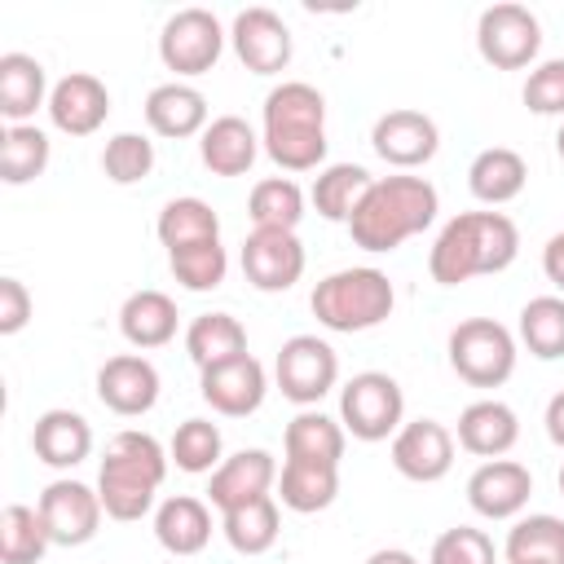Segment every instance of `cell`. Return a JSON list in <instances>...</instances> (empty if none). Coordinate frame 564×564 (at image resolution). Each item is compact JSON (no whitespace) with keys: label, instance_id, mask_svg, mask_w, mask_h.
<instances>
[{"label":"cell","instance_id":"50","mask_svg":"<svg viewBox=\"0 0 564 564\" xmlns=\"http://www.w3.org/2000/svg\"><path fill=\"white\" fill-rule=\"evenodd\" d=\"M507 564H555V560H507Z\"/></svg>","mask_w":564,"mask_h":564},{"label":"cell","instance_id":"44","mask_svg":"<svg viewBox=\"0 0 564 564\" xmlns=\"http://www.w3.org/2000/svg\"><path fill=\"white\" fill-rule=\"evenodd\" d=\"M524 106L538 115H564V57H546L529 70Z\"/></svg>","mask_w":564,"mask_h":564},{"label":"cell","instance_id":"6","mask_svg":"<svg viewBox=\"0 0 564 564\" xmlns=\"http://www.w3.org/2000/svg\"><path fill=\"white\" fill-rule=\"evenodd\" d=\"M449 366L471 388H498L516 370V339L494 317H467L449 330Z\"/></svg>","mask_w":564,"mask_h":564},{"label":"cell","instance_id":"8","mask_svg":"<svg viewBox=\"0 0 564 564\" xmlns=\"http://www.w3.org/2000/svg\"><path fill=\"white\" fill-rule=\"evenodd\" d=\"M401 414H405L401 383L383 370H361L339 392V419L357 441H383L388 432L401 427Z\"/></svg>","mask_w":564,"mask_h":564},{"label":"cell","instance_id":"17","mask_svg":"<svg viewBox=\"0 0 564 564\" xmlns=\"http://www.w3.org/2000/svg\"><path fill=\"white\" fill-rule=\"evenodd\" d=\"M392 463L410 480H441L454 463V436L436 419H414L392 436Z\"/></svg>","mask_w":564,"mask_h":564},{"label":"cell","instance_id":"21","mask_svg":"<svg viewBox=\"0 0 564 564\" xmlns=\"http://www.w3.org/2000/svg\"><path fill=\"white\" fill-rule=\"evenodd\" d=\"M31 445H35V454H40L48 467H75V463H84L88 449H93V427H88L84 414L66 410V405H53V410H44V414L35 419Z\"/></svg>","mask_w":564,"mask_h":564},{"label":"cell","instance_id":"28","mask_svg":"<svg viewBox=\"0 0 564 564\" xmlns=\"http://www.w3.org/2000/svg\"><path fill=\"white\" fill-rule=\"evenodd\" d=\"M278 489H282V502L291 511H322L339 494V467L317 463V458H286Z\"/></svg>","mask_w":564,"mask_h":564},{"label":"cell","instance_id":"23","mask_svg":"<svg viewBox=\"0 0 564 564\" xmlns=\"http://www.w3.org/2000/svg\"><path fill=\"white\" fill-rule=\"evenodd\" d=\"M145 119L159 137H189L207 123V97L185 79L154 84L145 97Z\"/></svg>","mask_w":564,"mask_h":564},{"label":"cell","instance_id":"41","mask_svg":"<svg viewBox=\"0 0 564 564\" xmlns=\"http://www.w3.org/2000/svg\"><path fill=\"white\" fill-rule=\"evenodd\" d=\"M225 269H229V256H225L220 238H216V242H194V247L172 251V273H176V282H185L189 291H212V286H220V282H225Z\"/></svg>","mask_w":564,"mask_h":564},{"label":"cell","instance_id":"5","mask_svg":"<svg viewBox=\"0 0 564 564\" xmlns=\"http://www.w3.org/2000/svg\"><path fill=\"white\" fill-rule=\"evenodd\" d=\"M308 304H313V317L322 326H330V330H366V326H379L392 313L397 291H392V282H388L383 269L352 264V269L326 273L313 286Z\"/></svg>","mask_w":564,"mask_h":564},{"label":"cell","instance_id":"24","mask_svg":"<svg viewBox=\"0 0 564 564\" xmlns=\"http://www.w3.org/2000/svg\"><path fill=\"white\" fill-rule=\"evenodd\" d=\"M256 150H260V141L242 115H216L198 141V154L216 176H242L256 163Z\"/></svg>","mask_w":564,"mask_h":564},{"label":"cell","instance_id":"47","mask_svg":"<svg viewBox=\"0 0 564 564\" xmlns=\"http://www.w3.org/2000/svg\"><path fill=\"white\" fill-rule=\"evenodd\" d=\"M546 432H551L555 445H564V388L546 401Z\"/></svg>","mask_w":564,"mask_h":564},{"label":"cell","instance_id":"14","mask_svg":"<svg viewBox=\"0 0 564 564\" xmlns=\"http://www.w3.org/2000/svg\"><path fill=\"white\" fill-rule=\"evenodd\" d=\"M198 388H203V401L212 410L238 419V414H251L264 401V366L251 352H238V357L203 366L198 370Z\"/></svg>","mask_w":564,"mask_h":564},{"label":"cell","instance_id":"40","mask_svg":"<svg viewBox=\"0 0 564 564\" xmlns=\"http://www.w3.org/2000/svg\"><path fill=\"white\" fill-rule=\"evenodd\" d=\"M101 167H106L110 181L132 185V181L150 176V167H154V141L141 137V132H115L106 141V150H101Z\"/></svg>","mask_w":564,"mask_h":564},{"label":"cell","instance_id":"33","mask_svg":"<svg viewBox=\"0 0 564 564\" xmlns=\"http://www.w3.org/2000/svg\"><path fill=\"white\" fill-rule=\"evenodd\" d=\"M48 529L40 520L35 507L26 502H9L0 511V560L4 564H35L44 551H48Z\"/></svg>","mask_w":564,"mask_h":564},{"label":"cell","instance_id":"29","mask_svg":"<svg viewBox=\"0 0 564 564\" xmlns=\"http://www.w3.org/2000/svg\"><path fill=\"white\" fill-rule=\"evenodd\" d=\"M216 238H220V216L212 212V203L194 194H181L159 212V242L167 247V256L194 242H216Z\"/></svg>","mask_w":564,"mask_h":564},{"label":"cell","instance_id":"10","mask_svg":"<svg viewBox=\"0 0 564 564\" xmlns=\"http://www.w3.org/2000/svg\"><path fill=\"white\" fill-rule=\"evenodd\" d=\"M335 375H339V357L317 335H291L278 348V388H282V397H291L300 405L330 392Z\"/></svg>","mask_w":564,"mask_h":564},{"label":"cell","instance_id":"12","mask_svg":"<svg viewBox=\"0 0 564 564\" xmlns=\"http://www.w3.org/2000/svg\"><path fill=\"white\" fill-rule=\"evenodd\" d=\"M242 273L260 291H286L304 273V242L295 229H251L242 242Z\"/></svg>","mask_w":564,"mask_h":564},{"label":"cell","instance_id":"1","mask_svg":"<svg viewBox=\"0 0 564 564\" xmlns=\"http://www.w3.org/2000/svg\"><path fill=\"white\" fill-rule=\"evenodd\" d=\"M436 185L423 176H379L348 216V234L366 251H392L436 220Z\"/></svg>","mask_w":564,"mask_h":564},{"label":"cell","instance_id":"38","mask_svg":"<svg viewBox=\"0 0 564 564\" xmlns=\"http://www.w3.org/2000/svg\"><path fill=\"white\" fill-rule=\"evenodd\" d=\"M520 339L533 357H564V300L560 295H533L520 308Z\"/></svg>","mask_w":564,"mask_h":564},{"label":"cell","instance_id":"9","mask_svg":"<svg viewBox=\"0 0 564 564\" xmlns=\"http://www.w3.org/2000/svg\"><path fill=\"white\" fill-rule=\"evenodd\" d=\"M220 48H225V26H220V18H216L212 9H203V4L176 9V13L163 22V31H159V53H163L167 70H176V75H198V70H207V66L220 57Z\"/></svg>","mask_w":564,"mask_h":564},{"label":"cell","instance_id":"49","mask_svg":"<svg viewBox=\"0 0 564 564\" xmlns=\"http://www.w3.org/2000/svg\"><path fill=\"white\" fill-rule=\"evenodd\" d=\"M555 150H560V159H564V123H560V132H555Z\"/></svg>","mask_w":564,"mask_h":564},{"label":"cell","instance_id":"4","mask_svg":"<svg viewBox=\"0 0 564 564\" xmlns=\"http://www.w3.org/2000/svg\"><path fill=\"white\" fill-rule=\"evenodd\" d=\"M163 476H167V454L150 432H137V427L115 432V441L101 458V471H97V494H101L106 516L141 520L150 511Z\"/></svg>","mask_w":564,"mask_h":564},{"label":"cell","instance_id":"18","mask_svg":"<svg viewBox=\"0 0 564 564\" xmlns=\"http://www.w3.org/2000/svg\"><path fill=\"white\" fill-rule=\"evenodd\" d=\"M97 397L115 414H145L159 401V370L137 352L106 357L97 370Z\"/></svg>","mask_w":564,"mask_h":564},{"label":"cell","instance_id":"15","mask_svg":"<svg viewBox=\"0 0 564 564\" xmlns=\"http://www.w3.org/2000/svg\"><path fill=\"white\" fill-rule=\"evenodd\" d=\"M375 150L397 163V167H419L436 154L441 145V132H436V119L414 110V106H397V110H383L375 119V132H370Z\"/></svg>","mask_w":564,"mask_h":564},{"label":"cell","instance_id":"25","mask_svg":"<svg viewBox=\"0 0 564 564\" xmlns=\"http://www.w3.org/2000/svg\"><path fill=\"white\" fill-rule=\"evenodd\" d=\"M154 533L172 555H194L207 546L212 538V511L203 498L194 494H172L163 498V507L154 511Z\"/></svg>","mask_w":564,"mask_h":564},{"label":"cell","instance_id":"35","mask_svg":"<svg viewBox=\"0 0 564 564\" xmlns=\"http://www.w3.org/2000/svg\"><path fill=\"white\" fill-rule=\"evenodd\" d=\"M247 212H251L256 229H295L304 216V194L291 176H264L251 185Z\"/></svg>","mask_w":564,"mask_h":564},{"label":"cell","instance_id":"36","mask_svg":"<svg viewBox=\"0 0 564 564\" xmlns=\"http://www.w3.org/2000/svg\"><path fill=\"white\" fill-rule=\"evenodd\" d=\"M370 172L361 163H330L317 181H313V203L326 220H348L352 207L361 203V194L370 189Z\"/></svg>","mask_w":564,"mask_h":564},{"label":"cell","instance_id":"48","mask_svg":"<svg viewBox=\"0 0 564 564\" xmlns=\"http://www.w3.org/2000/svg\"><path fill=\"white\" fill-rule=\"evenodd\" d=\"M366 564H419V560L410 551H401V546H379V551L366 555Z\"/></svg>","mask_w":564,"mask_h":564},{"label":"cell","instance_id":"26","mask_svg":"<svg viewBox=\"0 0 564 564\" xmlns=\"http://www.w3.org/2000/svg\"><path fill=\"white\" fill-rule=\"evenodd\" d=\"M119 330H123V339L137 344V348H159V344H167V339L176 335V304H172V295H163V291H154V286L132 291V295L123 300V308H119Z\"/></svg>","mask_w":564,"mask_h":564},{"label":"cell","instance_id":"31","mask_svg":"<svg viewBox=\"0 0 564 564\" xmlns=\"http://www.w3.org/2000/svg\"><path fill=\"white\" fill-rule=\"evenodd\" d=\"M286 458H317V463H335L344 458V423H335L322 410H300L286 423Z\"/></svg>","mask_w":564,"mask_h":564},{"label":"cell","instance_id":"46","mask_svg":"<svg viewBox=\"0 0 564 564\" xmlns=\"http://www.w3.org/2000/svg\"><path fill=\"white\" fill-rule=\"evenodd\" d=\"M542 269H546V278L564 291V229L546 238V247H542Z\"/></svg>","mask_w":564,"mask_h":564},{"label":"cell","instance_id":"3","mask_svg":"<svg viewBox=\"0 0 564 564\" xmlns=\"http://www.w3.org/2000/svg\"><path fill=\"white\" fill-rule=\"evenodd\" d=\"M264 150L273 163L304 172L326 159V97L304 79H282L264 97Z\"/></svg>","mask_w":564,"mask_h":564},{"label":"cell","instance_id":"11","mask_svg":"<svg viewBox=\"0 0 564 564\" xmlns=\"http://www.w3.org/2000/svg\"><path fill=\"white\" fill-rule=\"evenodd\" d=\"M229 40L242 57L247 70L256 75H273L291 62V26L269 9V4H247L234 13V26H229Z\"/></svg>","mask_w":564,"mask_h":564},{"label":"cell","instance_id":"32","mask_svg":"<svg viewBox=\"0 0 564 564\" xmlns=\"http://www.w3.org/2000/svg\"><path fill=\"white\" fill-rule=\"evenodd\" d=\"M185 348H189V357L203 370L212 361H225V357L247 352V330H242V322L234 313H198L189 322V330H185Z\"/></svg>","mask_w":564,"mask_h":564},{"label":"cell","instance_id":"27","mask_svg":"<svg viewBox=\"0 0 564 564\" xmlns=\"http://www.w3.org/2000/svg\"><path fill=\"white\" fill-rule=\"evenodd\" d=\"M524 176H529V167H524L520 150H511V145H485L471 159V167H467V185H471V194L480 203H507V198H516L524 189Z\"/></svg>","mask_w":564,"mask_h":564},{"label":"cell","instance_id":"16","mask_svg":"<svg viewBox=\"0 0 564 564\" xmlns=\"http://www.w3.org/2000/svg\"><path fill=\"white\" fill-rule=\"evenodd\" d=\"M48 115H53V123H57L62 132L88 137V132H97V128L106 123V115H110V93H106V84H101L93 70H70V75H62V79L53 84V93H48Z\"/></svg>","mask_w":564,"mask_h":564},{"label":"cell","instance_id":"39","mask_svg":"<svg viewBox=\"0 0 564 564\" xmlns=\"http://www.w3.org/2000/svg\"><path fill=\"white\" fill-rule=\"evenodd\" d=\"M507 560H555L564 564V520L560 516H524L507 533Z\"/></svg>","mask_w":564,"mask_h":564},{"label":"cell","instance_id":"13","mask_svg":"<svg viewBox=\"0 0 564 564\" xmlns=\"http://www.w3.org/2000/svg\"><path fill=\"white\" fill-rule=\"evenodd\" d=\"M48 538L57 546H79L97 533L101 520V494H93L84 480H53L35 502Z\"/></svg>","mask_w":564,"mask_h":564},{"label":"cell","instance_id":"2","mask_svg":"<svg viewBox=\"0 0 564 564\" xmlns=\"http://www.w3.org/2000/svg\"><path fill=\"white\" fill-rule=\"evenodd\" d=\"M516 247H520V229H516L511 216H502V212H458L441 229V238L427 256V269L441 286H458L476 273L507 269L516 260Z\"/></svg>","mask_w":564,"mask_h":564},{"label":"cell","instance_id":"37","mask_svg":"<svg viewBox=\"0 0 564 564\" xmlns=\"http://www.w3.org/2000/svg\"><path fill=\"white\" fill-rule=\"evenodd\" d=\"M225 538L234 551L242 555H260L278 542V502L264 494V498H251L234 511H225Z\"/></svg>","mask_w":564,"mask_h":564},{"label":"cell","instance_id":"22","mask_svg":"<svg viewBox=\"0 0 564 564\" xmlns=\"http://www.w3.org/2000/svg\"><path fill=\"white\" fill-rule=\"evenodd\" d=\"M520 436V419L507 401H471L463 414H458V445L467 454H480V458H498L516 445Z\"/></svg>","mask_w":564,"mask_h":564},{"label":"cell","instance_id":"43","mask_svg":"<svg viewBox=\"0 0 564 564\" xmlns=\"http://www.w3.org/2000/svg\"><path fill=\"white\" fill-rule=\"evenodd\" d=\"M427 564H494V542H489L485 529L454 524L432 542V560Z\"/></svg>","mask_w":564,"mask_h":564},{"label":"cell","instance_id":"19","mask_svg":"<svg viewBox=\"0 0 564 564\" xmlns=\"http://www.w3.org/2000/svg\"><path fill=\"white\" fill-rule=\"evenodd\" d=\"M533 494V476L524 463H511V458H489L471 471L467 480V498L480 516L489 520H502V516H516Z\"/></svg>","mask_w":564,"mask_h":564},{"label":"cell","instance_id":"34","mask_svg":"<svg viewBox=\"0 0 564 564\" xmlns=\"http://www.w3.org/2000/svg\"><path fill=\"white\" fill-rule=\"evenodd\" d=\"M48 167V137L35 123H9L0 132V181L22 185Z\"/></svg>","mask_w":564,"mask_h":564},{"label":"cell","instance_id":"20","mask_svg":"<svg viewBox=\"0 0 564 564\" xmlns=\"http://www.w3.org/2000/svg\"><path fill=\"white\" fill-rule=\"evenodd\" d=\"M278 467H273V454L269 449H238L234 458H225L216 471H212V485H207V498L212 507L220 511H234L251 498H264L269 485H273Z\"/></svg>","mask_w":564,"mask_h":564},{"label":"cell","instance_id":"42","mask_svg":"<svg viewBox=\"0 0 564 564\" xmlns=\"http://www.w3.org/2000/svg\"><path fill=\"white\" fill-rule=\"evenodd\" d=\"M172 458L181 471H207L220 458V427L212 419H185L172 436Z\"/></svg>","mask_w":564,"mask_h":564},{"label":"cell","instance_id":"51","mask_svg":"<svg viewBox=\"0 0 564 564\" xmlns=\"http://www.w3.org/2000/svg\"><path fill=\"white\" fill-rule=\"evenodd\" d=\"M560 494H564V467H560Z\"/></svg>","mask_w":564,"mask_h":564},{"label":"cell","instance_id":"30","mask_svg":"<svg viewBox=\"0 0 564 564\" xmlns=\"http://www.w3.org/2000/svg\"><path fill=\"white\" fill-rule=\"evenodd\" d=\"M40 101H44V62L22 48L0 53V115L26 119Z\"/></svg>","mask_w":564,"mask_h":564},{"label":"cell","instance_id":"7","mask_svg":"<svg viewBox=\"0 0 564 564\" xmlns=\"http://www.w3.org/2000/svg\"><path fill=\"white\" fill-rule=\"evenodd\" d=\"M476 44H480V57L485 62H494L502 70H516V66H529L538 57V48H542V22L520 0H494L476 18Z\"/></svg>","mask_w":564,"mask_h":564},{"label":"cell","instance_id":"45","mask_svg":"<svg viewBox=\"0 0 564 564\" xmlns=\"http://www.w3.org/2000/svg\"><path fill=\"white\" fill-rule=\"evenodd\" d=\"M31 291H26V282H18L13 273H4L0 278V335H13V330H22L26 326V317H31Z\"/></svg>","mask_w":564,"mask_h":564}]
</instances>
